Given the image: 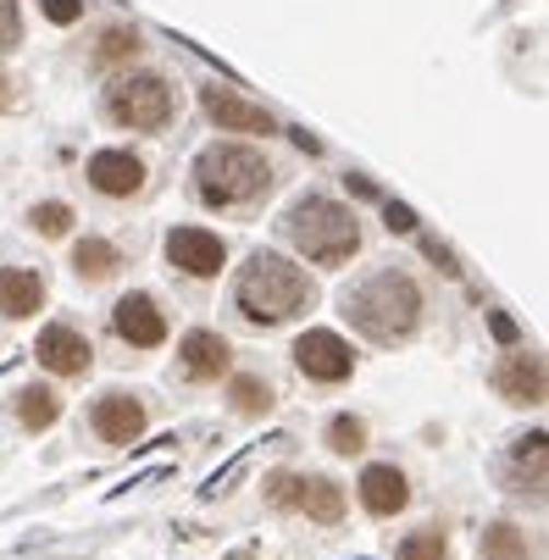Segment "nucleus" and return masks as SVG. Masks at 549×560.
<instances>
[{
    "instance_id": "nucleus-1",
    "label": "nucleus",
    "mask_w": 549,
    "mask_h": 560,
    "mask_svg": "<svg viewBox=\"0 0 549 560\" xmlns=\"http://www.w3.org/2000/svg\"><path fill=\"white\" fill-rule=\"evenodd\" d=\"M339 311H344V323H350L355 334H366L372 345H400V339H411L417 323H422V289H417V278L400 272V267H377V272H366L355 289L339 294Z\"/></svg>"
},
{
    "instance_id": "nucleus-2",
    "label": "nucleus",
    "mask_w": 549,
    "mask_h": 560,
    "mask_svg": "<svg viewBox=\"0 0 549 560\" xmlns=\"http://www.w3.org/2000/svg\"><path fill=\"white\" fill-rule=\"evenodd\" d=\"M311 300H317L311 278L278 250H250V261L233 278V305H240L250 328H278L289 316H300Z\"/></svg>"
},
{
    "instance_id": "nucleus-3",
    "label": "nucleus",
    "mask_w": 549,
    "mask_h": 560,
    "mask_svg": "<svg viewBox=\"0 0 549 560\" xmlns=\"http://www.w3.org/2000/svg\"><path fill=\"white\" fill-rule=\"evenodd\" d=\"M283 238L317 267H344L355 250H361V222L355 211H344L339 200L328 195H300L289 211H283Z\"/></svg>"
},
{
    "instance_id": "nucleus-4",
    "label": "nucleus",
    "mask_w": 549,
    "mask_h": 560,
    "mask_svg": "<svg viewBox=\"0 0 549 560\" xmlns=\"http://www.w3.org/2000/svg\"><path fill=\"white\" fill-rule=\"evenodd\" d=\"M272 189V162L261 150L250 144H211L200 150V162H195V195L217 211L227 206H250Z\"/></svg>"
},
{
    "instance_id": "nucleus-5",
    "label": "nucleus",
    "mask_w": 549,
    "mask_h": 560,
    "mask_svg": "<svg viewBox=\"0 0 549 560\" xmlns=\"http://www.w3.org/2000/svg\"><path fill=\"white\" fill-rule=\"evenodd\" d=\"M106 112L117 128H133V133H155L178 117V90L167 84L162 72H133V78H117L106 90Z\"/></svg>"
},
{
    "instance_id": "nucleus-6",
    "label": "nucleus",
    "mask_w": 549,
    "mask_h": 560,
    "mask_svg": "<svg viewBox=\"0 0 549 560\" xmlns=\"http://www.w3.org/2000/svg\"><path fill=\"white\" fill-rule=\"evenodd\" d=\"M267 500L278 511H305L311 522H339L344 516V494L339 483H328V477H311V471H272L267 477Z\"/></svg>"
},
{
    "instance_id": "nucleus-7",
    "label": "nucleus",
    "mask_w": 549,
    "mask_h": 560,
    "mask_svg": "<svg viewBox=\"0 0 549 560\" xmlns=\"http://www.w3.org/2000/svg\"><path fill=\"white\" fill-rule=\"evenodd\" d=\"M294 366L311 383H344L355 372V350L339 334H328V328H311V334L294 339Z\"/></svg>"
},
{
    "instance_id": "nucleus-8",
    "label": "nucleus",
    "mask_w": 549,
    "mask_h": 560,
    "mask_svg": "<svg viewBox=\"0 0 549 560\" xmlns=\"http://www.w3.org/2000/svg\"><path fill=\"white\" fill-rule=\"evenodd\" d=\"M162 250H167V267H178L184 278H217L227 267V245L211 228H173Z\"/></svg>"
},
{
    "instance_id": "nucleus-9",
    "label": "nucleus",
    "mask_w": 549,
    "mask_h": 560,
    "mask_svg": "<svg viewBox=\"0 0 549 560\" xmlns=\"http://www.w3.org/2000/svg\"><path fill=\"white\" fill-rule=\"evenodd\" d=\"M112 334L122 345H133V350H155V345L167 339V311L155 305L150 294H122L112 305Z\"/></svg>"
},
{
    "instance_id": "nucleus-10",
    "label": "nucleus",
    "mask_w": 549,
    "mask_h": 560,
    "mask_svg": "<svg viewBox=\"0 0 549 560\" xmlns=\"http://www.w3.org/2000/svg\"><path fill=\"white\" fill-rule=\"evenodd\" d=\"M34 355H39V366L56 372V377H84V372L95 366V345L78 334V328H67V323H50V328L39 334Z\"/></svg>"
},
{
    "instance_id": "nucleus-11",
    "label": "nucleus",
    "mask_w": 549,
    "mask_h": 560,
    "mask_svg": "<svg viewBox=\"0 0 549 560\" xmlns=\"http://www.w3.org/2000/svg\"><path fill=\"white\" fill-rule=\"evenodd\" d=\"M200 106H206V117L222 128V133H278V122H272V112L267 106H256V101H245V95H233V90H200Z\"/></svg>"
},
{
    "instance_id": "nucleus-12",
    "label": "nucleus",
    "mask_w": 549,
    "mask_h": 560,
    "mask_svg": "<svg viewBox=\"0 0 549 560\" xmlns=\"http://www.w3.org/2000/svg\"><path fill=\"white\" fill-rule=\"evenodd\" d=\"M90 428H95L101 444H133L144 433V399L139 394H122V388L101 394L95 411H90Z\"/></svg>"
},
{
    "instance_id": "nucleus-13",
    "label": "nucleus",
    "mask_w": 549,
    "mask_h": 560,
    "mask_svg": "<svg viewBox=\"0 0 549 560\" xmlns=\"http://www.w3.org/2000/svg\"><path fill=\"white\" fill-rule=\"evenodd\" d=\"M178 366H184L189 383H217V377H227V366H233V345H227L222 334H211V328H195V334H184V345H178Z\"/></svg>"
},
{
    "instance_id": "nucleus-14",
    "label": "nucleus",
    "mask_w": 549,
    "mask_h": 560,
    "mask_svg": "<svg viewBox=\"0 0 549 560\" xmlns=\"http://www.w3.org/2000/svg\"><path fill=\"white\" fill-rule=\"evenodd\" d=\"M90 184L106 200H128V195L144 189V162L133 150H95L90 155Z\"/></svg>"
},
{
    "instance_id": "nucleus-15",
    "label": "nucleus",
    "mask_w": 549,
    "mask_h": 560,
    "mask_svg": "<svg viewBox=\"0 0 549 560\" xmlns=\"http://www.w3.org/2000/svg\"><path fill=\"white\" fill-rule=\"evenodd\" d=\"M355 489H361V505H366L372 516H400V511L411 505V477H406L400 466H388V460L366 466Z\"/></svg>"
},
{
    "instance_id": "nucleus-16",
    "label": "nucleus",
    "mask_w": 549,
    "mask_h": 560,
    "mask_svg": "<svg viewBox=\"0 0 549 560\" xmlns=\"http://www.w3.org/2000/svg\"><path fill=\"white\" fill-rule=\"evenodd\" d=\"M494 388L511 399V406H544V355L511 350L494 372Z\"/></svg>"
},
{
    "instance_id": "nucleus-17",
    "label": "nucleus",
    "mask_w": 549,
    "mask_h": 560,
    "mask_svg": "<svg viewBox=\"0 0 549 560\" xmlns=\"http://www.w3.org/2000/svg\"><path fill=\"white\" fill-rule=\"evenodd\" d=\"M45 305V278L28 272V267H0V316L7 323H23Z\"/></svg>"
},
{
    "instance_id": "nucleus-18",
    "label": "nucleus",
    "mask_w": 549,
    "mask_h": 560,
    "mask_svg": "<svg viewBox=\"0 0 549 560\" xmlns=\"http://www.w3.org/2000/svg\"><path fill=\"white\" fill-rule=\"evenodd\" d=\"M117 267H122V256H117V245H112V238H95V233H84V238L72 245V272L84 278V283H106Z\"/></svg>"
},
{
    "instance_id": "nucleus-19",
    "label": "nucleus",
    "mask_w": 549,
    "mask_h": 560,
    "mask_svg": "<svg viewBox=\"0 0 549 560\" xmlns=\"http://www.w3.org/2000/svg\"><path fill=\"white\" fill-rule=\"evenodd\" d=\"M56 417H61V394H56V388H45V383H23V388H17V422H23L28 433L56 428Z\"/></svg>"
},
{
    "instance_id": "nucleus-20",
    "label": "nucleus",
    "mask_w": 549,
    "mask_h": 560,
    "mask_svg": "<svg viewBox=\"0 0 549 560\" xmlns=\"http://www.w3.org/2000/svg\"><path fill=\"white\" fill-rule=\"evenodd\" d=\"M478 555L483 560H533V544H527V533L516 522H494V527H483Z\"/></svg>"
},
{
    "instance_id": "nucleus-21",
    "label": "nucleus",
    "mask_w": 549,
    "mask_h": 560,
    "mask_svg": "<svg viewBox=\"0 0 549 560\" xmlns=\"http://www.w3.org/2000/svg\"><path fill=\"white\" fill-rule=\"evenodd\" d=\"M227 399H233V411H240V417H267L272 411V383L267 377H233Z\"/></svg>"
},
{
    "instance_id": "nucleus-22",
    "label": "nucleus",
    "mask_w": 549,
    "mask_h": 560,
    "mask_svg": "<svg viewBox=\"0 0 549 560\" xmlns=\"http://www.w3.org/2000/svg\"><path fill=\"white\" fill-rule=\"evenodd\" d=\"M144 45H139V28H122V23H112L106 34H101V45H95V61L101 67H117V61H133Z\"/></svg>"
},
{
    "instance_id": "nucleus-23",
    "label": "nucleus",
    "mask_w": 549,
    "mask_h": 560,
    "mask_svg": "<svg viewBox=\"0 0 549 560\" xmlns=\"http://www.w3.org/2000/svg\"><path fill=\"white\" fill-rule=\"evenodd\" d=\"M328 450H334V455H361V450H366V422L350 417V411H339V417L328 422Z\"/></svg>"
},
{
    "instance_id": "nucleus-24",
    "label": "nucleus",
    "mask_w": 549,
    "mask_h": 560,
    "mask_svg": "<svg viewBox=\"0 0 549 560\" xmlns=\"http://www.w3.org/2000/svg\"><path fill=\"white\" fill-rule=\"evenodd\" d=\"M28 228H34L39 238H61V233L72 228V206H67V200H45V206L28 211Z\"/></svg>"
},
{
    "instance_id": "nucleus-25",
    "label": "nucleus",
    "mask_w": 549,
    "mask_h": 560,
    "mask_svg": "<svg viewBox=\"0 0 549 560\" xmlns=\"http://www.w3.org/2000/svg\"><path fill=\"white\" fill-rule=\"evenodd\" d=\"M400 560H449V538L439 527H422L400 544Z\"/></svg>"
},
{
    "instance_id": "nucleus-26",
    "label": "nucleus",
    "mask_w": 549,
    "mask_h": 560,
    "mask_svg": "<svg viewBox=\"0 0 549 560\" xmlns=\"http://www.w3.org/2000/svg\"><path fill=\"white\" fill-rule=\"evenodd\" d=\"M17 45H23V12H17V0H0V56Z\"/></svg>"
},
{
    "instance_id": "nucleus-27",
    "label": "nucleus",
    "mask_w": 549,
    "mask_h": 560,
    "mask_svg": "<svg viewBox=\"0 0 549 560\" xmlns=\"http://www.w3.org/2000/svg\"><path fill=\"white\" fill-rule=\"evenodd\" d=\"M39 12L50 18V23H78V18H84V0H39Z\"/></svg>"
},
{
    "instance_id": "nucleus-28",
    "label": "nucleus",
    "mask_w": 549,
    "mask_h": 560,
    "mask_svg": "<svg viewBox=\"0 0 549 560\" xmlns=\"http://www.w3.org/2000/svg\"><path fill=\"white\" fill-rule=\"evenodd\" d=\"M411 228H417L411 206H395V200H388V233H411Z\"/></svg>"
},
{
    "instance_id": "nucleus-29",
    "label": "nucleus",
    "mask_w": 549,
    "mask_h": 560,
    "mask_svg": "<svg viewBox=\"0 0 549 560\" xmlns=\"http://www.w3.org/2000/svg\"><path fill=\"white\" fill-rule=\"evenodd\" d=\"M422 250H428V256H433V261H439V272H449V278H455V272H460V267H455V256H449V250H444V245H439V238H422Z\"/></svg>"
},
{
    "instance_id": "nucleus-30",
    "label": "nucleus",
    "mask_w": 549,
    "mask_h": 560,
    "mask_svg": "<svg viewBox=\"0 0 549 560\" xmlns=\"http://www.w3.org/2000/svg\"><path fill=\"white\" fill-rule=\"evenodd\" d=\"M489 328H494V339H505V345L516 339V323H511V316H500V311L489 316Z\"/></svg>"
},
{
    "instance_id": "nucleus-31",
    "label": "nucleus",
    "mask_w": 549,
    "mask_h": 560,
    "mask_svg": "<svg viewBox=\"0 0 549 560\" xmlns=\"http://www.w3.org/2000/svg\"><path fill=\"white\" fill-rule=\"evenodd\" d=\"M12 90H17V84H12V78H7V72H0V112H12V101H17Z\"/></svg>"
},
{
    "instance_id": "nucleus-32",
    "label": "nucleus",
    "mask_w": 549,
    "mask_h": 560,
    "mask_svg": "<svg viewBox=\"0 0 549 560\" xmlns=\"http://www.w3.org/2000/svg\"><path fill=\"white\" fill-rule=\"evenodd\" d=\"M344 184H350V189H355L361 200H377V189H372V178H344Z\"/></svg>"
}]
</instances>
